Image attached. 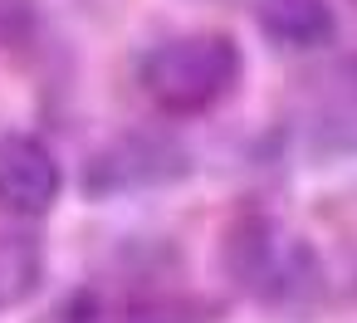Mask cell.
Segmentation results:
<instances>
[{"label":"cell","instance_id":"6da1fadb","mask_svg":"<svg viewBox=\"0 0 357 323\" xmlns=\"http://www.w3.org/2000/svg\"><path fill=\"white\" fill-rule=\"evenodd\" d=\"M240 74H245L240 45L220 30H191V35L157 40L137 59V84L152 98V108L167 118H196V113L220 108L240 89Z\"/></svg>","mask_w":357,"mask_h":323},{"label":"cell","instance_id":"7a4b0ae2","mask_svg":"<svg viewBox=\"0 0 357 323\" xmlns=\"http://www.w3.org/2000/svg\"><path fill=\"white\" fill-rule=\"evenodd\" d=\"M225 274L259 303L274 308H294L303 299L318 294V255L308 250L303 235H294L289 225L269 220V216H245L235 220L230 240H225Z\"/></svg>","mask_w":357,"mask_h":323},{"label":"cell","instance_id":"3957f363","mask_svg":"<svg viewBox=\"0 0 357 323\" xmlns=\"http://www.w3.org/2000/svg\"><path fill=\"white\" fill-rule=\"evenodd\" d=\"M191 176V152L172 133H123L103 142L89 167H84V191L98 201L113 196H137V191H162Z\"/></svg>","mask_w":357,"mask_h":323},{"label":"cell","instance_id":"277c9868","mask_svg":"<svg viewBox=\"0 0 357 323\" xmlns=\"http://www.w3.org/2000/svg\"><path fill=\"white\" fill-rule=\"evenodd\" d=\"M64 191V167L40 137H0V211L35 220L50 216Z\"/></svg>","mask_w":357,"mask_h":323},{"label":"cell","instance_id":"5b68a950","mask_svg":"<svg viewBox=\"0 0 357 323\" xmlns=\"http://www.w3.org/2000/svg\"><path fill=\"white\" fill-rule=\"evenodd\" d=\"M259 30L279 50H323L337 30L333 0H259Z\"/></svg>","mask_w":357,"mask_h":323},{"label":"cell","instance_id":"8992f818","mask_svg":"<svg viewBox=\"0 0 357 323\" xmlns=\"http://www.w3.org/2000/svg\"><path fill=\"white\" fill-rule=\"evenodd\" d=\"M45 284V245L25 230H0V313L30 303Z\"/></svg>","mask_w":357,"mask_h":323},{"label":"cell","instance_id":"52a82bcc","mask_svg":"<svg viewBox=\"0 0 357 323\" xmlns=\"http://www.w3.org/2000/svg\"><path fill=\"white\" fill-rule=\"evenodd\" d=\"M118 323H201V318L181 303H152V308H128Z\"/></svg>","mask_w":357,"mask_h":323}]
</instances>
